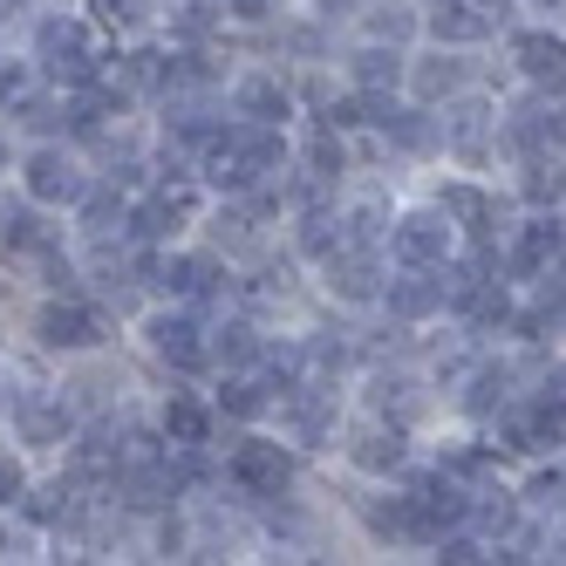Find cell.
I'll return each mask as SVG.
<instances>
[{"label":"cell","mask_w":566,"mask_h":566,"mask_svg":"<svg viewBox=\"0 0 566 566\" xmlns=\"http://www.w3.org/2000/svg\"><path fill=\"white\" fill-rule=\"evenodd\" d=\"M437 157H458V165H484L492 157V144H499V116H492V103H478V96H451V109L437 116Z\"/></svg>","instance_id":"3"},{"label":"cell","mask_w":566,"mask_h":566,"mask_svg":"<svg viewBox=\"0 0 566 566\" xmlns=\"http://www.w3.org/2000/svg\"><path fill=\"white\" fill-rule=\"evenodd\" d=\"M232 492H253V499H280L294 484V458L280 451V443L266 437H247V443H232Z\"/></svg>","instance_id":"8"},{"label":"cell","mask_w":566,"mask_h":566,"mask_svg":"<svg viewBox=\"0 0 566 566\" xmlns=\"http://www.w3.org/2000/svg\"><path fill=\"white\" fill-rule=\"evenodd\" d=\"M14 8H21V0H0V14H14Z\"/></svg>","instance_id":"44"},{"label":"cell","mask_w":566,"mask_h":566,"mask_svg":"<svg viewBox=\"0 0 566 566\" xmlns=\"http://www.w3.org/2000/svg\"><path fill=\"white\" fill-rule=\"evenodd\" d=\"M144 342H150L157 361H171L178 376H198V369H206V321H198L191 307H157V314L144 321Z\"/></svg>","instance_id":"4"},{"label":"cell","mask_w":566,"mask_h":566,"mask_svg":"<svg viewBox=\"0 0 566 566\" xmlns=\"http://www.w3.org/2000/svg\"><path fill=\"white\" fill-rule=\"evenodd\" d=\"M464 512H471V492H464L451 471H437V478L410 484V525H417V539L451 533V525H464Z\"/></svg>","instance_id":"10"},{"label":"cell","mask_w":566,"mask_h":566,"mask_svg":"<svg viewBox=\"0 0 566 566\" xmlns=\"http://www.w3.org/2000/svg\"><path fill=\"white\" fill-rule=\"evenodd\" d=\"M206 361H226V369H253L260 361V328L253 321H219V328H206Z\"/></svg>","instance_id":"21"},{"label":"cell","mask_w":566,"mask_h":566,"mask_svg":"<svg viewBox=\"0 0 566 566\" xmlns=\"http://www.w3.org/2000/svg\"><path fill=\"white\" fill-rule=\"evenodd\" d=\"M402 328H410V321H430V314H443V294H437V273L430 266H402L396 280H382V294H376Z\"/></svg>","instance_id":"13"},{"label":"cell","mask_w":566,"mask_h":566,"mask_svg":"<svg viewBox=\"0 0 566 566\" xmlns=\"http://www.w3.org/2000/svg\"><path fill=\"white\" fill-rule=\"evenodd\" d=\"M342 171H348V144H342V130L321 124V130L307 137V178L328 185V178H342Z\"/></svg>","instance_id":"31"},{"label":"cell","mask_w":566,"mask_h":566,"mask_svg":"<svg viewBox=\"0 0 566 566\" xmlns=\"http://www.w3.org/2000/svg\"><path fill=\"white\" fill-rule=\"evenodd\" d=\"M499 130H505V144H512L518 157H539V150H559V103H546V96H539V103H525L518 116H505Z\"/></svg>","instance_id":"17"},{"label":"cell","mask_w":566,"mask_h":566,"mask_svg":"<svg viewBox=\"0 0 566 566\" xmlns=\"http://www.w3.org/2000/svg\"><path fill=\"white\" fill-rule=\"evenodd\" d=\"M314 266H321V287H328L335 301H348V307H369L382 294V260H376V247H335L328 260H314Z\"/></svg>","instance_id":"9"},{"label":"cell","mask_w":566,"mask_h":566,"mask_svg":"<svg viewBox=\"0 0 566 566\" xmlns=\"http://www.w3.org/2000/svg\"><path fill=\"white\" fill-rule=\"evenodd\" d=\"M165 437L171 443H212V410H206V402H198V396H171L165 402Z\"/></svg>","instance_id":"26"},{"label":"cell","mask_w":566,"mask_h":566,"mask_svg":"<svg viewBox=\"0 0 566 566\" xmlns=\"http://www.w3.org/2000/svg\"><path fill=\"white\" fill-rule=\"evenodd\" d=\"M8 417H14V437L28 451H55V443L75 437V396L69 389H14Z\"/></svg>","instance_id":"2"},{"label":"cell","mask_w":566,"mask_h":566,"mask_svg":"<svg viewBox=\"0 0 566 566\" xmlns=\"http://www.w3.org/2000/svg\"><path fill=\"white\" fill-rule=\"evenodd\" d=\"M34 90V75L21 69V62H0V109H8V103H21Z\"/></svg>","instance_id":"38"},{"label":"cell","mask_w":566,"mask_h":566,"mask_svg":"<svg viewBox=\"0 0 566 566\" xmlns=\"http://www.w3.org/2000/svg\"><path fill=\"white\" fill-rule=\"evenodd\" d=\"M402 83H410L417 103H451L458 90H471V69H464L458 49H437L423 62H402Z\"/></svg>","instance_id":"12"},{"label":"cell","mask_w":566,"mask_h":566,"mask_svg":"<svg viewBox=\"0 0 566 566\" xmlns=\"http://www.w3.org/2000/svg\"><path fill=\"white\" fill-rule=\"evenodd\" d=\"M8 116H14L28 137H42V144L62 137V103H55V96H34V90H28L21 103H8Z\"/></svg>","instance_id":"32"},{"label":"cell","mask_w":566,"mask_h":566,"mask_svg":"<svg viewBox=\"0 0 566 566\" xmlns=\"http://www.w3.org/2000/svg\"><path fill=\"white\" fill-rule=\"evenodd\" d=\"M21 484H28L21 458H14V451H0V499H21Z\"/></svg>","instance_id":"41"},{"label":"cell","mask_w":566,"mask_h":566,"mask_svg":"<svg viewBox=\"0 0 566 566\" xmlns=\"http://www.w3.org/2000/svg\"><path fill=\"white\" fill-rule=\"evenodd\" d=\"M376 130L396 144V150H410V157H437L443 144H437V116L423 109V103H389L382 116H376Z\"/></svg>","instance_id":"16"},{"label":"cell","mask_w":566,"mask_h":566,"mask_svg":"<svg viewBox=\"0 0 566 566\" xmlns=\"http://www.w3.org/2000/svg\"><path fill=\"white\" fill-rule=\"evenodd\" d=\"M361 21H369V42H410V34H417V8H410V0H361V8H355Z\"/></svg>","instance_id":"23"},{"label":"cell","mask_w":566,"mask_h":566,"mask_svg":"<svg viewBox=\"0 0 566 566\" xmlns=\"http://www.w3.org/2000/svg\"><path fill=\"white\" fill-rule=\"evenodd\" d=\"M103 314L96 307H83V301H49L42 314H34V342H42L49 355H90V348H103Z\"/></svg>","instance_id":"6"},{"label":"cell","mask_w":566,"mask_h":566,"mask_svg":"<svg viewBox=\"0 0 566 566\" xmlns=\"http://www.w3.org/2000/svg\"><path fill=\"white\" fill-rule=\"evenodd\" d=\"M389 253L402 260V266H437L443 253H451V219H443L437 206L430 212H402V219H389Z\"/></svg>","instance_id":"11"},{"label":"cell","mask_w":566,"mask_h":566,"mask_svg":"<svg viewBox=\"0 0 566 566\" xmlns=\"http://www.w3.org/2000/svg\"><path fill=\"white\" fill-rule=\"evenodd\" d=\"M266 410H273V389L253 382V376H232V382L219 389V417H232V423H260Z\"/></svg>","instance_id":"28"},{"label":"cell","mask_w":566,"mask_h":566,"mask_svg":"<svg viewBox=\"0 0 566 566\" xmlns=\"http://www.w3.org/2000/svg\"><path fill=\"white\" fill-rule=\"evenodd\" d=\"M28 546H34V525L21 518V525H0V559H28Z\"/></svg>","instance_id":"40"},{"label":"cell","mask_w":566,"mask_h":566,"mask_svg":"<svg viewBox=\"0 0 566 566\" xmlns=\"http://www.w3.org/2000/svg\"><path fill=\"white\" fill-rule=\"evenodd\" d=\"M124 206H130V198L116 191V178H103V185H83V198H75V219H83L90 239H109V232H124Z\"/></svg>","instance_id":"20"},{"label":"cell","mask_w":566,"mask_h":566,"mask_svg":"<svg viewBox=\"0 0 566 566\" xmlns=\"http://www.w3.org/2000/svg\"><path fill=\"white\" fill-rule=\"evenodd\" d=\"M28 492V484H21ZM21 518L42 533V525H55V518H75V484H34L28 492V505H21Z\"/></svg>","instance_id":"30"},{"label":"cell","mask_w":566,"mask_h":566,"mask_svg":"<svg viewBox=\"0 0 566 566\" xmlns=\"http://www.w3.org/2000/svg\"><path fill=\"white\" fill-rule=\"evenodd\" d=\"M232 109L247 116V124H287L294 96H287V83H280L273 69H247V75L232 83Z\"/></svg>","instance_id":"14"},{"label":"cell","mask_w":566,"mask_h":566,"mask_svg":"<svg viewBox=\"0 0 566 566\" xmlns=\"http://www.w3.org/2000/svg\"><path fill=\"white\" fill-rule=\"evenodd\" d=\"M219 21H226L219 0H185V8H171V34H178L185 49H206L212 34H219Z\"/></svg>","instance_id":"29"},{"label":"cell","mask_w":566,"mask_h":566,"mask_svg":"<svg viewBox=\"0 0 566 566\" xmlns=\"http://www.w3.org/2000/svg\"><path fill=\"white\" fill-rule=\"evenodd\" d=\"M417 21H423V34H430L437 49H471V42H484V34H492V21H484L471 0H430Z\"/></svg>","instance_id":"15"},{"label":"cell","mask_w":566,"mask_h":566,"mask_svg":"<svg viewBox=\"0 0 566 566\" xmlns=\"http://www.w3.org/2000/svg\"><path fill=\"white\" fill-rule=\"evenodd\" d=\"M525 505H533V512H546V505H553V512H559V464H553V471H539L533 484H525Z\"/></svg>","instance_id":"37"},{"label":"cell","mask_w":566,"mask_h":566,"mask_svg":"<svg viewBox=\"0 0 566 566\" xmlns=\"http://www.w3.org/2000/svg\"><path fill=\"white\" fill-rule=\"evenodd\" d=\"M525 198H533V212H553L559 206V157H553V165H546V150L525 157Z\"/></svg>","instance_id":"35"},{"label":"cell","mask_w":566,"mask_h":566,"mask_svg":"<svg viewBox=\"0 0 566 566\" xmlns=\"http://www.w3.org/2000/svg\"><path fill=\"white\" fill-rule=\"evenodd\" d=\"M157 553H165V559H191V533H185L178 518H165V525H157Z\"/></svg>","instance_id":"39"},{"label":"cell","mask_w":566,"mask_h":566,"mask_svg":"<svg viewBox=\"0 0 566 566\" xmlns=\"http://www.w3.org/2000/svg\"><path fill=\"white\" fill-rule=\"evenodd\" d=\"M546 266H559V212H533L512 232V247L492 253V273L505 280H539Z\"/></svg>","instance_id":"7"},{"label":"cell","mask_w":566,"mask_h":566,"mask_svg":"<svg viewBox=\"0 0 566 566\" xmlns=\"http://www.w3.org/2000/svg\"><path fill=\"white\" fill-rule=\"evenodd\" d=\"M464 417H478V423H499V410H512V369L505 361H478V369L464 376Z\"/></svg>","instance_id":"18"},{"label":"cell","mask_w":566,"mask_h":566,"mask_svg":"<svg viewBox=\"0 0 566 566\" xmlns=\"http://www.w3.org/2000/svg\"><path fill=\"white\" fill-rule=\"evenodd\" d=\"M348 83L355 90H402V49L396 42H361L355 55H348Z\"/></svg>","instance_id":"19"},{"label":"cell","mask_w":566,"mask_h":566,"mask_svg":"<svg viewBox=\"0 0 566 566\" xmlns=\"http://www.w3.org/2000/svg\"><path fill=\"white\" fill-rule=\"evenodd\" d=\"M83 165L62 150V137H49V144H34L28 150V206H42V212H55V206H75L83 198Z\"/></svg>","instance_id":"5"},{"label":"cell","mask_w":566,"mask_h":566,"mask_svg":"<svg viewBox=\"0 0 566 566\" xmlns=\"http://www.w3.org/2000/svg\"><path fill=\"white\" fill-rule=\"evenodd\" d=\"M273 8H280V0H226L232 21H273Z\"/></svg>","instance_id":"42"},{"label":"cell","mask_w":566,"mask_h":566,"mask_svg":"<svg viewBox=\"0 0 566 566\" xmlns=\"http://www.w3.org/2000/svg\"><path fill=\"white\" fill-rule=\"evenodd\" d=\"M34 62H42L49 83H69V90H83L103 75V49H96L83 14H42L34 21Z\"/></svg>","instance_id":"1"},{"label":"cell","mask_w":566,"mask_h":566,"mask_svg":"<svg viewBox=\"0 0 566 566\" xmlns=\"http://www.w3.org/2000/svg\"><path fill=\"white\" fill-rule=\"evenodd\" d=\"M355 8H361V0H314L321 21H342V14H355Z\"/></svg>","instance_id":"43"},{"label":"cell","mask_w":566,"mask_h":566,"mask_svg":"<svg viewBox=\"0 0 566 566\" xmlns=\"http://www.w3.org/2000/svg\"><path fill=\"white\" fill-rule=\"evenodd\" d=\"M294 247H301V260H328L335 247H348V239H342V212L307 206V212H301V226H294Z\"/></svg>","instance_id":"24"},{"label":"cell","mask_w":566,"mask_h":566,"mask_svg":"<svg viewBox=\"0 0 566 566\" xmlns=\"http://www.w3.org/2000/svg\"><path fill=\"white\" fill-rule=\"evenodd\" d=\"M533 8H559V0H533Z\"/></svg>","instance_id":"46"},{"label":"cell","mask_w":566,"mask_h":566,"mask_svg":"<svg viewBox=\"0 0 566 566\" xmlns=\"http://www.w3.org/2000/svg\"><path fill=\"white\" fill-rule=\"evenodd\" d=\"M361 518H369L376 539H417V525H410V492H376L369 505H361Z\"/></svg>","instance_id":"27"},{"label":"cell","mask_w":566,"mask_h":566,"mask_svg":"<svg viewBox=\"0 0 566 566\" xmlns=\"http://www.w3.org/2000/svg\"><path fill=\"white\" fill-rule=\"evenodd\" d=\"M0 165H8V137H0Z\"/></svg>","instance_id":"45"},{"label":"cell","mask_w":566,"mask_h":566,"mask_svg":"<svg viewBox=\"0 0 566 566\" xmlns=\"http://www.w3.org/2000/svg\"><path fill=\"white\" fill-rule=\"evenodd\" d=\"M464 518H478L484 546H492V539H512V525H518V505H512V492H484V505H471Z\"/></svg>","instance_id":"33"},{"label":"cell","mask_w":566,"mask_h":566,"mask_svg":"<svg viewBox=\"0 0 566 566\" xmlns=\"http://www.w3.org/2000/svg\"><path fill=\"white\" fill-rule=\"evenodd\" d=\"M355 471H369V478H396L402 464H410V443H402V423H389V430H369L355 443Z\"/></svg>","instance_id":"22"},{"label":"cell","mask_w":566,"mask_h":566,"mask_svg":"<svg viewBox=\"0 0 566 566\" xmlns=\"http://www.w3.org/2000/svg\"><path fill=\"white\" fill-rule=\"evenodd\" d=\"M382 232H389V206H355V212H342V239L348 247H382Z\"/></svg>","instance_id":"34"},{"label":"cell","mask_w":566,"mask_h":566,"mask_svg":"<svg viewBox=\"0 0 566 566\" xmlns=\"http://www.w3.org/2000/svg\"><path fill=\"white\" fill-rule=\"evenodd\" d=\"M512 55H518V69H525V83L559 90V34H518Z\"/></svg>","instance_id":"25"},{"label":"cell","mask_w":566,"mask_h":566,"mask_svg":"<svg viewBox=\"0 0 566 566\" xmlns=\"http://www.w3.org/2000/svg\"><path fill=\"white\" fill-rule=\"evenodd\" d=\"M443 471H451L458 484H471L484 471H499V451H492V443H458V451H443Z\"/></svg>","instance_id":"36"}]
</instances>
